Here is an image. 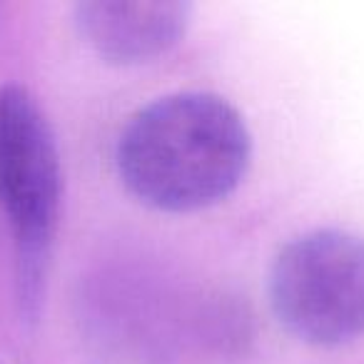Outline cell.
<instances>
[{
  "mask_svg": "<svg viewBox=\"0 0 364 364\" xmlns=\"http://www.w3.org/2000/svg\"><path fill=\"white\" fill-rule=\"evenodd\" d=\"M247 125L225 97L175 92L137 110L117 140V172L140 203L190 213L225 200L250 165Z\"/></svg>",
  "mask_w": 364,
  "mask_h": 364,
  "instance_id": "obj_1",
  "label": "cell"
},
{
  "mask_svg": "<svg viewBox=\"0 0 364 364\" xmlns=\"http://www.w3.org/2000/svg\"><path fill=\"white\" fill-rule=\"evenodd\" d=\"M269 299L279 322L309 344L352 342L364 334V240L314 230L277 255Z\"/></svg>",
  "mask_w": 364,
  "mask_h": 364,
  "instance_id": "obj_2",
  "label": "cell"
},
{
  "mask_svg": "<svg viewBox=\"0 0 364 364\" xmlns=\"http://www.w3.org/2000/svg\"><path fill=\"white\" fill-rule=\"evenodd\" d=\"M60 188V160L46 115L26 87L6 85L0 90V205L18 242L26 302L38 297Z\"/></svg>",
  "mask_w": 364,
  "mask_h": 364,
  "instance_id": "obj_3",
  "label": "cell"
},
{
  "mask_svg": "<svg viewBox=\"0 0 364 364\" xmlns=\"http://www.w3.org/2000/svg\"><path fill=\"white\" fill-rule=\"evenodd\" d=\"M77 28L102 58L140 63L170 50L190 21L188 3H82Z\"/></svg>",
  "mask_w": 364,
  "mask_h": 364,
  "instance_id": "obj_4",
  "label": "cell"
}]
</instances>
